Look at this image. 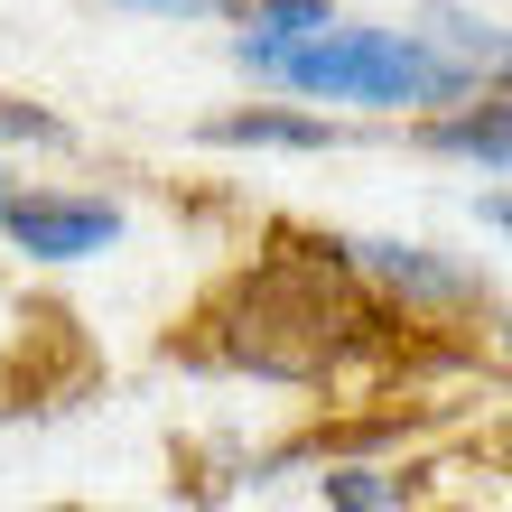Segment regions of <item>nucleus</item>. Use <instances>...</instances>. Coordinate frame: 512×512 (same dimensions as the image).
<instances>
[{
    "label": "nucleus",
    "mask_w": 512,
    "mask_h": 512,
    "mask_svg": "<svg viewBox=\"0 0 512 512\" xmlns=\"http://www.w3.org/2000/svg\"><path fill=\"white\" fill-rule=\"evenodd\" d=\"M354 326H364V308H354L336 261L270 252L261 270H243V289H233V308H224V354L270 373V382H317Z\"/></svg>",
    "instance_id": "nucleus-1"
},
{
    "label": "nucleus",
    "mask_w": 512,
    "mask_h": 512,
    "mask_svg": "<svg viewBox=\"0 0 512 512\" xmlns=\"http://www.w3.org/2000/svg\"><path fill=\"white\" fill-rule=\"evenodd\" d=\"M261 75L298 84V94H326V103H457L466 94V66H447L438 47L401 38V28H308V38L270 47Z\"/></svg>",
    "instance_id": "nucleus-2"
},
{
    "label": "nucleus",
    "mask_w": 512,
    "mask_h": 512,
    "mask_svg": "<svg viewBox=\"0 0 512 512\" xmlns=\"http://www.w3.org/2000/svg\"><path fill=\"white\" fill-rule=\"evenodd\" d=\"M0 224H10V243L38 252V261H84L103 243H122V215L94 205V196H10Z\"/></svg>",
    "instance_id": "nucleus-3"
},
{
    "label": "nucleus",
    "mask_w": 512,
    "mask_h": 512,
    "mask_svg": "<svg viewBox=\"0 0 512 512\" xmlns=\"http://www.w3.org/2000/svg\"><path fill=\"white\" fill-rule=\"evenodd\" d=\"M354 252H364V270H373V280H391L401 298H438V308H447V298H475V289H466V270L429 261L419 243H354Z\"/></svg>",
    "instance_id": "nucleus-4"
},
{
    "label": "nucleus",
    "mask_w": 512,
    "mask_h": 512,
    "mask_svg": "<svg viewBox=\"0 0 512 512\" xmlns=\"http://www.w3.org/2000/svg\"><path fill=\"white\" fill-rule=\"evenodd\" d=\"M215 149H326V122H298V112H233V122L205 131Z\"/></svg>",
    "instance_id": "nucleus-5"
},
{
    "label": "nucleus",
    "mask_w": 512,
    "mask_h": 512,
    "mask_svg": "<svg viewBox=\"0 0 512 512\" xmlns=\"http://www.w3.org/2000/svg\"><path fill=\"white\" fill-rule=\"evenodd\" d=\"M308 28H326V0H252V38H243V56L261 66L270 47L308 38Z\"/></svg>",
    "instance_id": "nucleus-6"
},
{
    "label": "nucleus",
    "mask_w": 512,
    "mask_h": 512,
    "mask_svg": "<svg viewBox=\"0 0 512 512\" xmlns=\"http://www.w3.org/2000/svg\"><path fill=\"white\" fill-rule=\"evenodd\" d=\"M438 149H466V159H485V177H503V103L438 122Z\"/></svg>",
    "instance_id": "nucleus-7"
},
{
    "label": "nucleus",
    "mask_w": 512,
    "mask_h": 512,
    "mask_svg": "<svg viewBox=\"0 0 512 512\" xmlns=\"http://www.w3.org/2000/svg\"><path fill=\"white\" fill-rule=\"evenodd\" d=\"M317 494H326V503H354V512H382V503H401V485H391V475H364V466H336V475H317Z\"/></svg>",
    "instance_id": "nucleus-8"
},
{
    "label": "nucleus",
    "mask_w": 512,
    "mask_h": 512,
    "mask_svg": "<svg viewBox=\"0 0 512 512\" xmlns=\"http://www.w3.org/2000/svg\"><path fill=\"white\" fill-rule=\"evenodd\" d=\"M0 140H66V122L38 112V103H10V94H0Z\"/></svg>",
    "instance_id": "nucleus-9"
},
{
    "label": "nucleus",
    "mask_w": 512,
    "mask_h": 512,
    "mask_svg": "<svg viewBox=\"0 0 512 512\" xmlns=\"http://www.w3.org/2000/svg\"><path fill=\"white\" fill-rule=\"evenodd\" d=\"M131 10H168V19H205L215 0H131Z\"/></svg>",
    "instance_id": "nucleus-10"
},
{
    "label": "nucleus",
    "mask_w": 512,
    "mask_h": 512,
    "mask_svg": "<svg viewBox=\"0 0 512 512\" xmlns=\"http://www.w3.org/2000/svg\"><path fill=\"white\" fill-rule=\"evenodd\" d=\"M10 196H19V187H10V168H0V205H10Z\"/></svg>",
    "instance_id": "nucleus-11"
}]
</instances>
